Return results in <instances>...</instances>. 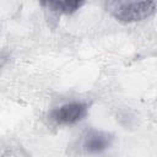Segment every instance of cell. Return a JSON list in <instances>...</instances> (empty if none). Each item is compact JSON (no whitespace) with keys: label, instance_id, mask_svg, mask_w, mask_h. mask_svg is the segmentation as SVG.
<instances>
[{"label":"cell","instance_id":"6da1fadb","mask_svg":"<svg viewBox=\"0 0 157 157\" xmlns=\"http://www.w3.org/2000/svg\"><path fill=\"white\" fill-rule=\"evenodd\" d=\"M153 1H112L108 2L109 12L120 22L131 23L141 21L153 13Z\"/></svg>","mask_w":157,"mask_h":157},{"label":"cell","instance_id":"7a4b0ae2","mask_svg":"<svg viewBox=\"0 0 157 157\" xmlns=\"http://www.w3.org/2000/svg\"><path fill=\"white\" fill-rule=\"evenodd\" d=\"M87 109L88 107L83 102L65 103L50 112V119L59 125H74L86 117Z\"/></svg>","mask_w":157,"mask_h":157},{"label":"cell","instance_id":"3957f363","mask_svg":"<svg viewBox=\"0 0 157 157\" xmlns=\"http://www.w3.org/2000/svg\"><path fill=\"white\" fill-rule=\"evenodd\" d=\"M112 141L113 136L109 132L91 129L82 136L80 148L85 155H99L110 147Z\"/></svg>","mask_w":157,"mask_h":157},{"label":"cell","instance_id":"277c9868","mask_svg":"<svg viewBox=\"0 0 157 157\" xmlns=\"http://www.w3.org/2000/svg\"><path fill=\"white\" fill-rule=\"evenodd\" d=\"M42 5L47 6L48 9H50L54 12H59V13H72L75 11H77L81 6L85 5L83 1H77V0H65V1H45L42 2Z\"/></svg>","mask_w":157,"mask_h":157},{"label":"cell","instance_id":"5b68a950","mask_svg":"<svg viewBox=\"0 0 157 157\" xmlns=\"http://www.w3.org/2000/svg\"><path fill=\"white\" fill-rule=\"evenodd\" d=\"M0 157H28L26 151L20 146H9L1 150Z\"/></svg>","mask_w":157,"mask_h":157},{"label":"cell","instance_id":"8992f818","mask_svg":"<svg viewBox=\"0 0 157 157\" xmlns=\"http://www.w3.org/2000/svg\"><path fill=\"white\" fill-rule=\"evenodd\" d=\"M6 61H7V55L0 52V67L4 66V64H5Z\"/></svg>","mask_w":157,"mask_h":157}]
</instances>
